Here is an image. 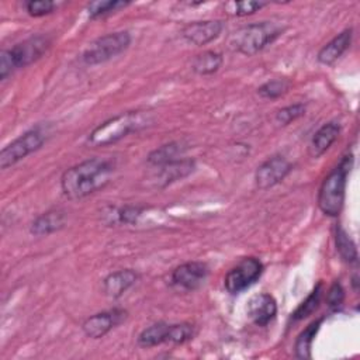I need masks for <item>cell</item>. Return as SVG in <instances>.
I'll use <instances>...</instances> for the list:
<instances>
[{
    "label": "cell",
    "instance_id": "1",
    "mask_svg": "<svg viewBox=\"0 0 360 360\" xmlns=\"http://www.w3.org/2000/svg\"><path fill=\"white\" fill-rule=\"evenodd\" d=\"M115 166L110 159L91 158L69 169L60 176V188L69 200L84 198L104 188L112 177Z\"/></svg>",
    "mask_w": 360,
    "mask_h": 360
},
{
    "label": "cell",
    "instance_id": "2",
    "mask_svg": "<svg viewBox=\"0 0 360 360\" xmlns=\"http://www.w3.org/2000/svg\"><path fill=\"white\" fill-rule=\"evenodd\" d=\"M150 111H127L97 125L87 138L93 146H107L121 141L132 132H139L153 124Z\"/></svg>",
    "mask_w": 360,
    "mask_h": 360
},
{
    "label": "cell",
    "instance_id": "3",
    "mask_svg": "<svg viewBox=\"0 0 360 360\" xmlns=\"http://www.w3.org/2000/svg\"><path fill=\"white\" fill-rule=\"evenodd\" d=\"M353 153H346L319 187L318 207L328 217H338L343 208L347 176L353 167Z\"/></svg>",
    "mask_w": 360,
    "mask_h": 360
},
{
    "label": "cell",
    "instance_id": "4",
    "mask_svg": "<svg viewBox=\"0 0 360 360\" xmlns=\"http://www.w3.org/2000/svg\"><path fill=\"white\" fill-rule=\"evenodd\" d=\"M284 31L277 22L262 21L243 25L233 31L228 39L229 48L238 53L252 56L273 44Z\"/></svg>",
    "mask_w": 360,
    "mask_h": 360
},
{
    "label": "cell",
    "instance_id": "5",
    "mask_svg": "<svg viewBox=\"0 0 360 360\" xmlns=\"http://www.w3.org/2000/svg\"><path fill=\"white\" fill-rule=\"evenodd\" d=\"M51 46L48 35H32L0 52V80H6L13 72L38 60Z\"/></svg>",
    "mask_w": 360,
    "mask_h": 360
},
{
    "label": "cell",
    "instance_id": "6",
    "mask_svg": "<svg viewBox=\"0 0 360 360\" xmlns=\"http://www.w3.org/2000/svg\"><path fill=\"white\" fill-rule=\"evenodd\" d=\"M129 44L131 35L128 31L105 34L87 45V48L82 53V60L83 63L90 66L104 63L122 53L129 46Z\"/></svg>",
    "mask_w": 360,
    "mask_h": 360
},
{
    "label": "cell",
    "instance_id": "7",
    "mask_svg": "<svg viewBox=\"0 0 360 360\" xmlns=\"http://www.w3.org/2000/svg\"><path fill=\"white\" fill-rule=\"evenodd\" d=\"M45 142V135L38 128L25 131L0 150V167L8 169L38 150Z\"/></svg>",
    "mask_w": 360,
    "mask_h": 360
},
{
    "label": "cell",
    "instance_id": "8",
    "mask_svg": "<svg viewBox=\"0 0 360 360\" xmlns=\"http://www.w3.org/2000/svg\"><path fill=\"white\" fill-rule=\"evenodd\" d=\"M263 273V263L257 257H243L236 266H233L225 276V290L232 294H240L250 285H253Z\"/></svg>",
    "mask_w": 360,
    "mask_h": 360
},
{
    "label": "cell",
    "instance_id": "9",
    "mask_svg": "<svg viewBox=\"0 0 360 360\" xmlns=\"http://www.w3.org/2000/svg\"><path fill=\"white\" fill-rule=\"evenodd\" d=\"M208 273H210V269L205 263L187 262L177 266L172 271L170 281H172V285H174L177 290L194 291L204 284Z\"/></svg>",
    "mask_w": 360,
    "mask_h": 360
},
{
    "label": "cell",
    "instance_id": "10",
    "mask_svg": "<svg viewBox=\"0 0 360 360\" xmlns=\"http://www.w3.org/2000/svg\"><path fill=\"white\" fill-rule=\"evenodd\" d=\"M291 163L280 155L264 160L255 172V183L260 190H267L281 183L291 172Z\"/></svg>",
    "mask_w": 360,
    "mask_h": 360
},
{
    "label": "cell",
    "instance_id": "11",
    "mask_svg": "<svg viewBox=\"0 0 360 360\" xmlns=\"http://www.w3.org/2000/svg\"><path fill=\"white\" fill-rule=\"evenodd\" d=\"M125 318L127 311L121 308H112L108 311L97 312L83 321L82 330L90 339H100L105 336L117 325H120Z\"/></svg>",
    "mask_w": 360,
    "mask_h": 360
},
{
    "label": "cell",
    "instance_id": "12",
    "mask_svg": "<svg viewBox=\"0 0 360 360\" xmlns=\"http://www.w3.org/2000/svg\"><path fill=\"white\" fill-rule=\"evenodd\" d=\"M224 30V22L221 20H204V21H193L186 24L181 28V37L186 42L202 46L214 39H217Z\"/></svg>",
    "mask_w": 360,
    "mask_h": 360
},
{
    "label": "cell",
    "instance_id": "13",
    "mask_svg": "<svg viewBox=\"0 0 360 360\" xmlns=\"http://www.w3.org/2000/svg\"><path fill=\"white\" fill-rule=\"evenodd\" d=\"M246 314L256 326H266L277 315V302L267 292L255 294L248 301Z\"/></svg>",
    "mask_w": 360,
    "mask_h": 360
},
{
    "label": "cell",
    "instance_id": "14",
    "mask_svg": "<svg viewBox=\"0 0 360 360\" xmlns=\"http://www.w3.org/2000/svg\"><path fill=\"white\" fill-rule=\"evenodd\" d=\"M352 38H353V30L352 28L343 30L340 34H338L335 38H332L328 44H325L319 49L316 55L318 62L326 66L333 65L349 49L352 44Z\"/></svg>",
    "mask_w": 360,
    "mask_h": 360
},
{
    "label": "cell",
    "instance_id": "15",
    "mask_svg": "<svg viewBox=\"0 0 360 360\" xmlns=\"http://www.w3.org/2000/svg\"><path fill=\"white\" fill-rule=\"evenodd\" d=\"M340 132V124L336 121H329L323 124L311 138L308 145V153L311 158H319L322 156L332 143L338 139Z\"/></svg>",
    "mask_w": 360,
    "mask_h": 360
},
{
    "label": "cell",
    "instance_id": "16",
    "mask_svg": "<svg viewBox=\"0 0 360 360\" xmlns=\"http://www.w3.org/2000/svg\"><path fill=\"white\" fill-rule=\"evenodd\" d=\"M138 280V273L132 269H122L110 273L103 280V291L110 298H120L129 287H132Z\"/></svg>",
    "mask_w": 360,
    "mask_h": 360
},
{
    "label": "cell",
    "instance_id": "17",
    "mask_svg": "<svg viewBox=\"0 0 360 360\" xmlns=\"http://www.w3.org/2000/svg\"><path fill=\"white\" fill-rule=\"evenodd\" d=\"M159 167L158 184H160V187H166L167 184L184 179L193 173L195 169V162L193 159H177Z\"/></svg>",
    "mask_w": 360,
    "mask_h": 360
},
{
    "label": "cell",
    "instance_id": "18",
    "mask_svg": "<svg viewBox=\"0 0 360 360\" xmlns=\"http://www.w3.org/2000/svg\"><path fill=\"white\" fill-rule=\"evenodd\" d=\"M66 224V214L62 210H49L41 215H38L31 226L30 231L35 236H46L62 229Z\"/></svg>",
    "mask_w": 360,
    "mask_h": 360
},
{
    "label": "cell",
    "instance_id": "19",
    "mask_svg": "<svg viewBox=\"0 0 360 360\" xmlns=\"http://www.w3.org/2000/svg\"><path fill=\"white\" fill-rule=\"evenodd\" d=\"M169 329H170V323L156 322L145 328L138 335V345L141 347H153L162 343H169Z\"/></svg>",
    "mask_w": 360,
    "mask_h": 360
},
{
    "label": "cell",
    "instance_id": "20",
    "mask_svg": "<svg viewBox=\"0 0 360 360\" xmlns=\"http://www.w3.org/2000/svg\"><path fill=\"white\" fill-rule=\"evenodd\" d=\"M184 150H186V146L183 145V142H170L153 149L146 159L153 166H162L169 162L180 159Z\"/></svg>",
    "mask_w": 360,
    "mask_h": 360
},
{
    "label": "cell",
    "instance_id": "21",
    "mask_svg": "<svg viewBox=\"0 0 360 360\" xmlns=\"http://www.w3.org/2000/svg\"><path fill=\"white\" fill-rule=\"evenodd\" d=\"M224 62V58L217 51H204L202 53H198L191 65V69L194 73L200 76H208L219 70L221 65Z\"/></svg>",
    "mask_w": 360,
    "mask_h": 360
},
{
    "label": "cell",
    "instance_id": "22",
    "mask_svg": "<svg viewBox=\"0 0 360 360\" xmlns=\"http://www.w3.org/2000/svg\"><path fill=\"white\" fill-rule=\"evenodd\" d=\"M323 318H319L314 322H311L298 336H297V340H295V345H294V349H295V356L298 359H311L312 357V353H311V349H312V342L321 328V323H322Z\"/></svg>",
    "mask_w": 360,
    "mask_h": 360
},
{
    "label": "cell",
    "instance_id": "23",
    "mask_svg": "<svg viewBox=\"0 0 360 360\" xmlns=\"http://www.w3.org/2000/svg\"><path fill=\"white\" fill-rule=\"evenodd\" d=\"M323 285L322 283H318L315 285V288L309 292V295L297 307V309L291 314V321L292 322H298V321H302L304 318L309 316L312 312H315L319 307V302H321V298H322V290Z\"/></svg>",
    "mask_w": 360,
    "mask_h": 360
},
{
    "label": "cell",
    "instance_id": "24",
    "mask_svg": "<svg viewBox=\"0 0 360 360\" xmlns=\"http://www.w3.org/2000/svg\"><path fill=\"white\" fill-rule=\"evenodd\" d=\"M335 242H336V250L339 252L340 257L346 263H357L359 255H357L356 243L353 242V239L347 235V232L340 225L336 226Z\"/></svg>",
    "mask_w": 360,
    "mask_h": 360
},
{
    "label": "cell",
    "instance_id": "25",
    "mask_svg": "<svg viewBox=\"0 0 360 360\" xmlns=\"http://www.w3.org/2000/svg\"><path fill=\"white\" fill-rule=\"evenodd\" d=\"M145 211L143 207L139 205H124V207H115L110 208V212L107 217L110 218L108 224H121V225H129L135 224Z\"/></svg>",
    "mask_w": 360,
    "mask_h": 360
},
{
    "label": "cell",
    "instance_id": "26",
    "mask_svg": "<svg viewBox=\"0 0 360 360\" xmlns=\"http://www.w3.org/2000/svg\"><path fill=\"white\" fill-rule=\"evenodd\" d=\"M128 4L129 1L122 0H97L87 4V14L90 18H98L112 11H117L118 8H122Z\"/></svg>",
    "mask_w": 360,
    "mask_h": 360
},
{
    "label": "cell",
    "instance_id": "27",
    "mask_svg": "<svg viewBox=\"0 0 360 360\" xmlns=\"http://www.w3.org/2000/svg\"><path fill=\"white\" fill-rule=\"evenodd\" d=\"M290 89V82L287 79H273L263 83L257 89V94L267 100H276L287 93Z\"/></svg>",
    "mask_w": 360,
    "mask_h": 360
},
{
    "label": "cell",
    "instance_id": "28",
    "mask_svg": "<svg viewBox=\"0 0 360 360\" xmlns=\"http://www.w3.org/2000/svg\"><path fill=\"white\" fill-rule=\"evenodd\" d=\"M195 335V328L191 323H170L169 329V343L172 345H183L191 340Z\"/></svg>",
    "mask_w": 360,
    "mask_h": 360
},
{
    "label": "cell",
    "instance_id": "29",
    "mask_svg": "<svg viewBox=\"0 0 360 360\" xmlns=\"http://www.w3.org/2000/svg\"><path fill=\"white\" fill-rule=\"evenodd\" d=\"M304 114H305V105L302 103H297V104H291V105H287V107L278 110L276 114V121L280 125H288L292 121L302 117Z\"/></svg>",
    "mask_w": 360,
    "mask_h": 360
},
{
    "label": "cell",
    "instance_id": "30",
    "mask_svg": "<svg viewBox=\"0 0 360 360\" xmlns=\"http://www.w3.org/2000/svg\"><path fill=\"white\" fill-rule=\"evenodd\" d=\"M25 10L31 17H44L52 13L56 7L55 1L51 0H30L25 1Z\"/></svg>",
    "mask_w": 360,
    "mask_h": 360
},
{
    "label": "cell",
    "instance_id": "31",
    "mask_svg": "<svg viewBox=\"0 0 360 360\" xmlns=\"http://www.w3.org/2000/svg\"><path fill=\"white\" fill-rule=\"evenodd\" d=\"M264 6H267V3H264V1H232L226 7H232L231 11L235 15L245 17V15H250V14L259 11Z\"/></svg>",
    "mask_w": 360,
    "mask_h": 360
},
{
    "label": "cell",
    "instance_id": "32",
    "mask_svg": "<svg viewBox=\"0 0 360 360\" xmlns=\"http://www.w3.org/2000/svg\"><path fill=\"white\" fill-rule=\"evenodd\" d=\"M343 300H345V290H343V287H342L340 283L335 281V283L330 285V288L328 290V294H326V304H328V307H329L332 311H335V309H338V308L342 305Z\"/></svg>",
    "mask_w": 360,
    "mask_h": 360
}]
</instances>
